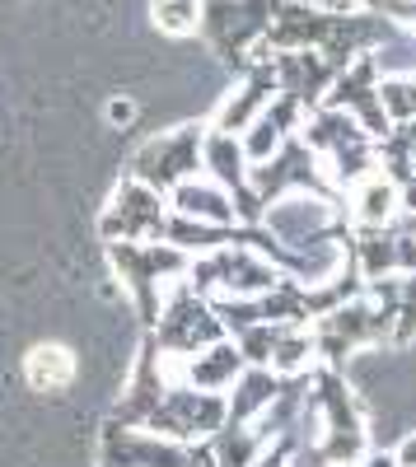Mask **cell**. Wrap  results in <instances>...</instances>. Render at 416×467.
I'll return each instance as SVG.
<instances>
[{
  "label": "cell",
  "mask_w": 416,
  "mask_h": 467,
  "mask_svg": "<svg viewBox=\"0 0 416 467\" xmlns=\"http://www.w3.org/2000/svg\"><path fill=\"white\" fill-rule=\"evenodd\" d=\"M108 262L122 276V290H127V299L136 308V318L145 323V332L155 327L169 285L182 281L187 266H192L178 248H169L160 239H150V244H108Z\"/></svg>",
  "instance_id": "cell-1"
},
{
  "label": "cell",
  "mask_w": 416,
  "mask_h": 467,
  "mask_svg": "<svg viewBox=\"0 0 416 467\" xmlns=\"http://www.w3.org/2000/svg\"><path fill=\"white\" fill-rule=\"evenodd\" d=\"M281 281H286L281 271L239 239H230L206 257H192V266H187V285L206 299H253V295L276 290Z\"/></svg>",
  "instance_id": "cell-2"
},
{
  "label": "cell",
  "mask_w": 416,
  "mask_h": 467,
  "mask_svg": "<svg viewBox=\"0 0 416 467\" xmlns=\"http://www.w3.org/2000/svg\"><path fill=\"white\" fill-rule=\"evenodd\" d=\"M314 398H318V444L314 458L323 467H356L365 458V425L356 398L337 369H314Z\"/></svg>",
  "instance_id": "cell-3"
},
{
  "label": "cell",
  "mask_w": 416,
  "mask_h": 467,
  "mask_svg": "<svg viewBox=\"0 0 416 467\" xmlns=\"http://www.w3.org/2000/svg\"><path fill=\"white\" fill-rule=\"evenodd\" d=\"M276 0H202V24L197 33H206V43L215 47V57L234 70H248L262 47V33L272 24Z\"/></svg>",
  "instance_id": "cell-4"
},
{
  "label": "cell",
  "mask_w": 416,
  "mask_h": 467,
  "mask_svg": "<svg viewBox=\"0 0 416 467\" xmlns=\"http://www.w3.org/2000/svg\"><path fill=\"white\" fill-rule=\"evenodd\" d=\"M220 337H224V327H220V318H215L211 299L187 285V276L173 281L169 295H164V304H160L155 327H150V341H155L160 356L187 360V356H197V350H206V346L220 341Z\"/></svg>",
  "instance_id": "cell-5"
},
{
  "label": "cell",
  "mask_w": 416,
  "mask_h": 467,
  "mask_svg": "<svg viewBox=\"0 0 416 467\" xmlns=\"http://www.w3.org/2000/svg\"><path fill=\"white\" fill-rule=\"evenodd\" d=\"M220 425H224V393H202V388H187V383H169L160 407L145 416L140 431L192 449V444H206Z\"/></svg>",
  "instance_id": "cell-6"
},
{
  "label": "cell",
  "mask_w": 416,
  "mask_h": 467,
  "mask_svg": "<svg viewBox=\"0 0 416 467\" xmlns=\"http://www.w3.org/2000/svg\"><path fill=\"white\" fill-rule=\"evenodd\" d=\"M202 136H206V127H178V131H164L155 140H145L131 154L127 178H136V182H145V187H155V192L169 197L178 182L202 173Z\"/></svg>",
  "instance_id": "cell-7"
},
{
  "label": "cell",
  "mask_w": 416,
  "mask_h": 467,
  "mask_svg": "<svg viewBox=\"0 0 416 467\" xmlns=\"http://www.w3.org/2000/svg\"><path fill=\"white\" fill-rule=\"evenodd\" d=\"M248 192L257 197L262 211H267L272 202H281V197H290V192H314V197H328V202L337 197L332 182L318 169V160H314V150L299 140V136H290L267 164H253L248 169Z\"/></svg>",
  "instance_id": "cell-8"
},
{
  "label": "cell",
  "mask_w": 416,
  "mask_h": 467,
  "mask_svg": "<svg viewBox=\"0 0 416 467\" xmlns=\"http://www.w3.org/2000/svg\"><path fill=\"white\" fill-rule=\"evenodd\" d=\"M164 215H169V197H164V192L145 187L136 178H122L118 187H112L108 206H103L99 234L108 244H150V239H160Z\"/></svg>",
  "instance_id": "cell-9"
},
{
  "label": "cell",
  "mask_w": 416,
  "mask_h": 467,
  "mask_svg": "<svg viewBox=\"0 0 416 467\" xmlns=\"http://www.w3.org/2000/svg\"><path fill=\"white\" fill-rule=\"evenodd\" d=\"M257 224L267 229L281 248H309L318 239L347 234V220L337 215V206L328 197H314V192H290V197L272 202Z\"/></svg>",
  "instance_id": "cell-10"
},
{
  "label": "cell",
  "mask_w": 416,
  "mask_h": 467,
  "mask_svg": "<svg viewBox=\"0 0 416 467\" xmlns=\"http://www.w3.org/2000/svg\"><path fill=\"white\" fill-rule=\"evenodd\" d=\"M380 80H384L380 61H374V52H365V57H356L351 66H342V70L332 75V85H328V94H323L318 108L347 112V117H356V122H360V131L369 140H384L393 131V122L384 117V103H380Z\"/></svg>",
  "instance_id": "cell-11"
},
{
  "label": "cell",
  "mask_w": 416,
  "mask_h": 467,
  "mask_svg": "<svg viewBox=\"0 0 416 467\" xmlns=\"http://www.w3.org/2000/svg\"><path fill=\"white\" fill-rule=\"evenodd\" d=\"M99 467H187V449L108 416L99 435Z\"/></svg>",
  "instance_id": "cell-12"
},
{
  "label": "cell",
  "mask_w": 416,
  "mask_h": 467,
  "mask_svg": "<svg viewBox=\"0 0 416 467\" xmlns=\"http://www.w3.org/2000/svg\"><path fill=\"white\" fill-rule=\"evenodd\" d=\"M267 61H272V75H276V94L295 99L305 112L323 103L332 75H337V66L323 52H272Z\"/></svg>",
  "instance_id": "cell-13"
},
{
  "label": "cell",
  "mask_w": 416,
  "mask_h": 467,
  "mask_svg": "<svg viewBox=\"0 0 416 467\" xmlns=\"http://www.w3.org/2000/svg\"><path fill=\"white\" fill-rule=\"evenodd\" d=\"M299 122H305V108H299L295 99H286V94H276L267 108L253 117V127L239 136V150H244L248 169H253V164H267L272 154L299 131Z\"/></svg>",
  "instance_id": "cell-14"
},
{
  "label": "cell",
  "mask_w": 416,
  "mask_h": 467,
  "mask_svg": "<svg viewBox=\"0 0 416 467\" xmlns=\"http://www.w3.org/2000/svg\"><path fill=\"white\" fill-rule=\"evenodd\" d=\"M276 99V75H272V61L262 57V61H253L248 70H244V85H239V94H230L220 103V112H215V131H224V136H244L248 127H253V117L262 112Z\"/></svg>",
  "instance_id": "cell-15"
},
{
  "label": "cell",
  "mask_w": 416,
  "mask_h": 467,
  "mask_svg": "<svg viewBox=\"0 0 416 467\" xmlns=\"http://www.w3.org/2000/svg\"><path fill=\"white\" fill-rule=\"evenodd\" d=\"M244 369H248V365H244L239 346H234L230 337L211 341L206 350H197V356H187V360H173L178 383L202 388V393H230V383H234Z\"/></svg>",
  "instance_id": "cell-16"
},
{
  "label": "cell",
  "mask_w": 416,
  "mask_h": 467,
  "mask_svg": "<svg viewBox=\"0 0 416 467\" xmlns=\"http://www.w3.org/2000/svg\"><path fill=\"white\" fill-rule=\"evenodd\" d=\"M169 211L187 215V220H202V224H220V229H239V215H234V197L224 187H215L211 178H187L169 192Z\"/></svg>",
  "instance_id": "cell-17"
},
{
  "label": "cell",
  "mask_w": 416,
  "mask_h": 467,
  "mask_svg": "<svg viewBox=\"0 0 416 467\" xmlns=\"http://www.w3.org/2000/svg\"><path fill=\"white\" fill-rule=\"evenodd\" d=\"M281 388H286V379H276L272 369H253L248 365L230 383V393H224V420H234V425L257 420L262 411H272V402L281 398Z\"/></svg>",
  "instance_id": "cell-18"
},
{
  "label": "cell",
  "mask_w": 416,
  "mask_h": 467,
  "mask_svg": "<svg viewBox=\"0 0 416 467\" xmlns=\"http://www.w3.org/2000/svg\"><path fill=\"white\" fill-rule=\"evenodd\" d=\"M398 215V182L389 173H365L351 187V220L356 229H389Z\"/></svg>",
  "instance_id": "cell-19"
},
{
  "label": "cell",
  "mask_w": 416,
  "mask_h": 467,
  "mask_svg": "<svg viewBox=\"0 0 416 467\" xmlns=\"http://www.w3.org/2000/svg\"><path fill=\"white\" fill-rule=\"evenodd\" d=\"M230 239H234V229L187 220V215H178V211H169V215H164V229H160V244L178 248L187 262H192V257H206V253H215V248H224Z\"/></svg>",
  "instance_id": "cell-20"
},
{
  "label": "cell",
  "mask_w": 416,
  "mask_h": 467,
  "mask_svg": "<svg viewBox=\"0 0 416 467\" xmlns=\"http://www.w3.org/2000/svg\"><path fill=\"white\" fill-rule=\"evenodd\" d=\"M24 379H28V388H37V393H61V388H70V379H75V356L66 346H33L24 356Z\"/></svg>",
  "instance_id": "cell-21"
},
{
  "label": "cell",
  "mask_w": 416,
  "mask_h": 467,
  "mask_svg": "<svg viewBox=\"0 0 416 467\" xmlns=\"http://www.w3.org/2000/svg\"><path fill=\"white\" fill-rule=\"evenodd\" d=\"M314 360H318L314 332L299 327V323H290V327H281V337H276V346H272L267 369H272L276 379H299V374H314Z\"/></svg>",
  "instance_id": "cell-22"
},
{
  "label": "cell",
  "mask_w": 416,
  "mask_h": 467,
  "mask_svg": "<svg viewBox=\"0 0 416 467\" xmlns=\"http://www.w3.org/2000/svg\"><path fill=\"white\" fill-rule=\"evenodd\" d=\"M380 103H384V117L393 127L416 122V75H384L380 80Z\"/></svg>",
  "instance_id": "cell-23"
},
{
  "label": "cell",
  "mask_w": 416,
  "mask_h": 467,
  "mask_svg": "<svg viewBox=\"0 0 416 467\" xmlns=\"http://www.w3.org/2000/svg\"><path fill=\"white\" fill-rule=\"evenodd\" d=\"M150 15H155L160 33L187 37V33H197V24H202V0H155Z\"/></svg>",
  "instance_id": "cell-24"
},
{
  "label": "cell",
  "mask_w": 416,
  "mask_h": 467,
  "mask_svg": "<svg viewBox=\"0 0 416 467\" xmlns=\"http://www.w3.org/2000/svg\"><path fill=\"white\" fill-rule=\"evenodd\" d=\"M108 122H112V127H131V122H136V103H131V99H112V103H108Z\"/></svg>",
  "instance_id": "cell-25"
},
{
  "label": "cell",
  "mask_w": 416,
  "mask_h": 467,
  "mask_svg": "<svg viewBox=\"0 0 416 467\" xmlns=\"http://www.w3.org/2000/svg\"><path fill=\"white\" fill-rule=\"evenodd\" d=\"M384 15H389V19H402V24H411V28H416V0H389Z\"/></svg>",
  "instance_id": "cell-26"
},
{
  "label": "cell",
  "mask_w": 416,
  "mask_h": 467,
  "mask_svg": "<svg viewBox=\"0 0 416 467\" xmlns=\"http://www.w3.org/2000/svg\"><path fill=\"white\" fill-rule=\"evenodd\" d=\"M393 462H398V467H416V435L398 444V453H393Z\"/></svg>",
  "instance_id": "cell-27"
},
{
  "label": "cell",
  "mask_w": 416,
  "mask_h": 467,
  "mask_svg": "<svg viewBox=\"0 0 416 467\" xmlns=\"http://www.w3.org/2000/svg\"><path fill=\"white\" fill-rule=\"evenodd\" d=\"M187 467H215L211 449H206V444H192V449H187Z\"/></svg>",
  "instance_id": "cell-28"
},
{
  "label": "cell",
  "mask_w": 416,
  "mask_h": 467,
  "mask_svg": "<svg viewBox=\"0 0 416 467\" xmlns=\"http://www.w3.org/2000/svg\"><path fill=\"white\" fill-rule=\"evenodd\" d=\"M309 5H323V10H356V5H380V0H309Z\"/></svg>",
  "instance_id": "cell-29"
},
{
  "label": "cell",
  "mask_w": 416,
  "mask_h": 467,
  "mask_svg": "<svg viewBox=\"0 0 416 467\" xmlns=\"http://www.w3.org/2000/svg\"><path fill=\"white\" fill-rule=\"evenodd\" d=\"M380 5H389V0H380Z\"/></svg>",
  "instance_id": "cell-30"
}]
</instances>
